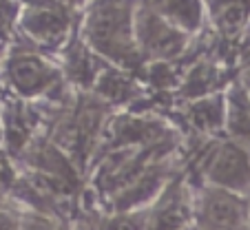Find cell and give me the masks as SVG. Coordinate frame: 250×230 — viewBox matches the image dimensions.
Returning <instances> with one entry per match:
<instances>
[{
	"label": "cell",
	"mask_w": 250,
	"mask_h": 230,
	"mask_svg": "<svg viewBox=\"0 0 250 230\" xmlns=\"http://www.w3.org/2000/svg\"><path fill=\"white\" fill-rule=\"evenodd\" d=\"M0 135H2V120H0Z\"/></svg>",
	"instance_id": "14"
},
{
	"label": "cell",
	"mask_w": 250,
	"mask_h": 230,
	"mask_svg": "<svg viewBox=\"0 0 250 230\" xmlns=\"http://www.w3.org/2000/svg\"><path fill=\"white\" fill-rule=\"evenodd\" d=\"M7 78L14 84V89H18L24 95L40 93L56 80V75L47 66V62H42L31 53H16L7 62Z\"/></svg>",
	"instance_id": "5"
},
{
	"label": "cell",
	"mask_w": 250,
	"mask_h": 230,
	"mask_svg": "<svg viewBox=\"0 0 250 230\" xmlns=\"http://www.w3.org/2000/svg\"><path fill=\"white\" fill-rule=\"evenodd\" d=\"M111 230H140V224L133 217H122V219H118L111 226Z\"/></svg>",
	"instance_id": "11"
},
{
	"label": "cell",
	"mask_w": 250,
	"mask_h": 230,
	"mask_svg": "<svg viewBox=\"0 0 250 230\" xmlns=\"http://www.w3.org/2000/svg\"><path fill=\"white\" fill-rule=\"evenodd\" d=\"M89 40L95 49L111 58L126 62L135 56L131 40V24H128V11L126 7L106 2L100 5L89 18Z\"/></svg>",
	"instance_id": "1"
},
{
	"label": "cell",
	"mask_w": 250,
	"mask_h": 230,
	"mask_svg": "<svg viewBox=\"0 0 250 230\" xmlns=\"http://www.w3.org/2000/svg\"><path fill=\"white\" fill-rule=\"evenodd\" d=\"M246 89H248L246 93H250V71H248V78H246Z\"/></svg>",
	"instance_id": "13"
},
{
	"label": "cell",
	"mask_w": 250,
	"mask_h": 230,
	"mask_svg": "<svg viewBox=\"0 0 250 230\" xmlns=\"http://www.w3.org/2000/svg\"><path fill=\"white\" fill-rule=\"evenodd\" d=\"M151 5L166 18H170V22L184 29H195L202 18L199 0H151Z\"/></svg>",
	"instance_id": "7"
},
{
	"label": "cell",
	"mask_w": 250,
	"mask_h": 230,
	"mask_svg": "<svg viewBox=\"0 0 250 230\" xmlns=\"http://www.w3.org/2000/svg\"><path fill=\"white\" fill-rule=\"evenodd\" d=\"M186 219V204L180 188H168L148 219L146 230H177Z\"/></svg>",
	"instance_id": "6"
},
{
	"label": "cell",
	"mask_w": 250,
	"mask_h": 230,
	"mask_svg": "<svg viewBox=\"0 0 250 230\" xmlns=\"http://www.w3.org/2000/svg\"><path fill=\"white\" fill-rule=\"evenodd\" d=\"M197 217L204 230H239L246 217V204L235 190L215 186L202 195Z\"/></svg>",
	"instance_id": "2"
},
{
	"label": "cell",
	"mask_w": 250,
	"mask_h": 230,
	"mask_svg": "<svg viewBox=\"0 0 250 230\" xmlns=\"http://www.w3.org/2000/svg\"><path fill=\"white\" fill-rule=\"evenodd\" d=\"M140 44L148 56L168 58L182 49L184 36L157 14L146 11L140 16Z\"/></svg>",
	"instance_id": "4"
},
{
	"label": "cell",
	"mask_w": 250,
	"mask_h": 230,
	"mask_svg": "<svg viewBox=\"0 0 250 230\" xmlns=\"http://www.w3.org/2000/svg\"><path fill=\"white\" fill-rule=\"evenodd\" d=\"M0 230H20V224L14 215L0 210Z\"/></svg>",
	"instance_id": "10"
},
{
	"label": "cell",
	"mask_w": 250,
	"mask_h": 230,
	"mask_svg": "<svg viewBox=\"0 0 250 230\" xmlns=\"http://www.w3.org/2000/svg\"><path fill=\"white\" fill-rule=\"evenodd\" d=\"M206 175L215 186L239 193L250 186V160L239 144H219L206 162Z\"/></svg>",
	"instance_id": "3"
},
{
	"label": "cell",
	"mask_w": 250,
	"mask_h": 230,
	"mask_svg": "<svg viewBox=\"0 0 250 230\" xmlns=\"http://www.w3.org/2000/svg\"><path fill=\"white\" fill-rule=\"evenodd\" d=\"M20 230H53L44 219H27L24 224H20Z\"/></svg>",
	"instance_id": "12"
},
{
	"label": "cell",
	"mask_w": 250,
	"mask_h": 230,
	"mask_svg": "<svg viewBox=\"0 0 250 230\" xmlns=\"http://www.w3.org/2000/svg\"><path fill=\"white\" fill-rule=\"evenodd\" d=\"M27 29L33 33L36 38L40 40H56L64 33V18L56 11H47V9H40L36 14H29L27 20H24Z\"/></svg>",
	"instance_id": "8"
},
{
	"label": "cell",
	"mask_w": 250,
	"mask_h": 230,
	"mask_svg": "<svg viewBox=\"0 0 250 230\" xmlns=\"http://www.w3.org/2000/svg\"><path fill=\"white\" fill-rule=\"evenodd\" d=\"M228 128H232V133H237V135H250V102L241 91L230 95Z\"/></svg>",
	"instance_id": "9"
}]
</instances>
